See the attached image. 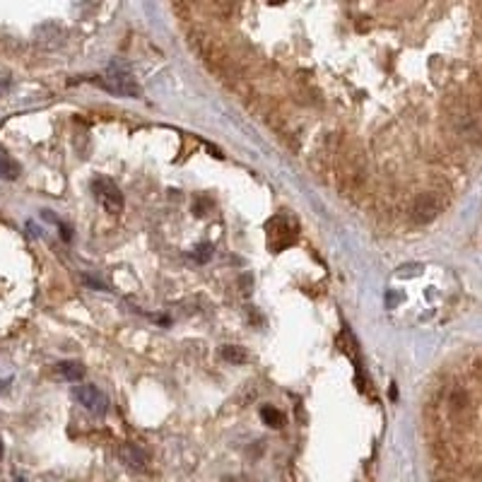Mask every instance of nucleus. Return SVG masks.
Masks as SVG:
<instances>
[{"label": "nucleus", "instance_id": "39448f33", "mask_svg": "<svg viewBox=\"0 0 482 482\" xmlns=\"http://www.w3.org/2000/svg\"><path fill=\"white\" fill-rule=\"evenodd\" d=\"M20 174H22V166L13 157H8V154H0V179L15 181Z\"/></svg>", "mask_w": 482, "mask_h": 482}, {"label": "nucleus", "instance_id": "f03ea898", "mask_svg": "<svg viewBox=\"0 0 482 482\" xmlns=\"http://www.w3.org/2000/svg\"><path fill=\"white\" fill-rule=\"evenodd\" d=\"M75 398H78V403L85 407V410L92 412V415H104V412H106V398L97 386L82 383V386L75 388Z\"/></svg>", "mask_w": 482, "mask_h": 482}, {"label": "nucleus", "instance_id": "9d476101", "mask_svg": "<svg viewBox=\"0 0 482 482\" xmlns=\"http://www.w3.org/2000/svg\"><path fill=\"white\" fill-rule=\"evenodd\" d=\"M3 453H5V446H3V441H0V461H3Z\"/></svg>", "mask_w": 482, "mask_h": 482}, {"label": "nucleus", "instance_id": "423d86ee", "mask_svg": "<svg viewBox=\"0 0 482 482\" xmlns=\"http://www.w3.org/2000/svg\"><path fill=\"white\" fill-rule=\"evenodd\" d=\"M58 374L68 381H80L85 376V366L80 362H61L58 364Z\"/></svg>", "mask_w": 482, "mask_h": 482}, {"label": "nucleus", "instance_id": "20e7f679", "mask_svg": "<svg viewBox=\"0 0 482 482\" xmlns=\"http://www.w3.org/2000/svg\"><path fill=\"white\" fill-rule=\"evenodd\" d=\"M121 458H123V463H128L130 468H135V470H140V468H145V463H147V456L142 453L137 446H123L121 449Z\"/></svg>", "mask_w": 482, "mask_h": 482}, {"label": "nucleus", "instance_id": "f257e3e1", "mask_svg": "<svg viewBox=\"0 0 482 482\" xmlns=\"http://www.w3.org/2000/svg\"><path fill=\"white\" fill-rule=\"evenodd\" d=\"M99 85L118 97H128V99L140 97V85L135 82V78L125 70H118V68H109V73L99 80Z\"/></svg>", "mask_w": 482, "mask_h": 482}, {"label": "nucleus", "instance_id": "1a4fd4ad", "mask_svg": "<svg viewBox=\"0 0 482 482\" xmlns=\"http://www.w3.org/2000/svg\"><path fill=\"white\" fill-rule=\"evenodd\" d=\"M196 258H198V261H208V258H210V246L208 244L200 246V249L196 251Z\"/></svg>", "mask_w": 482, "mask_h": 482}, {"label": "nucleus", "instance_id": "7ed1b4c3", "mask_svg": "<svg viewBox=\"0 0 482 482\" xmlns=\"http://www.w3.org/2000/svg\"><path fill=\"white\" fill-rule=\"evenodd\" d=\"M94 191L99 200L104 203V208L109 212H121L123 210V196H121L118 186L111 179H97L94 181Z\"/></svg>", "mask_w": 482, "mask_h": 482}, {"label": "nucleus", "instance_id": "6e6552de", "mask_svg": "<svg viewBox=\"0 0 482 482\" xmlns=\"http://www.w3.org/2000/svg\"><path fill=\"white\" fill-rule=\"evenodd\" d=\"M222 357L227 362H246V352L241 347H234V345H227L222 350Z\"/></svg>", "mask_w": 482, "mask_h": 482}, {"label": "nucleus", "instance_id": "0eeeda50", "mask_svg": "<svg viewBox=\"0 0 482 482\" xmlns=\"http://www.w3.org/2000/svg\"><path fill=\"white\" fill-rule=\"evenodd\" d=\"M261 417H263V422H266L268 427H283V424H285L283 412H278L275 407H263V410H261Z\"/></svg>", "mask_w": 482, "mask_h": 482}]
</instances>
